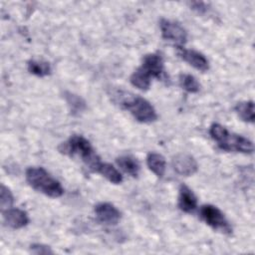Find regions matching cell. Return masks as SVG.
Here are the masks:
<instances>
[{
	"label": "cell",
	"instance_id": "3957f363",
	"mask_svg": "<svg viewBox=\"0 0 255 255\" xmlns=\"http://www.w3.org/2000/svg\"><path fill=\"white\" fill-rule=\"evenodd\" d=\"M26 180L35 190L49 197H60L64 193L62 184L43 167H29L26 170Z\"/></svg>",
	"mask_w": 255,
	"mask_h": 255
},
{
	"label": "cell",
	"instance_id": "30bf717a",
	"mask_svg": "<svg viewBox=\"0 0 255 255\" xmlns=\"http://www.w3.org/2000/svg\"><path fill=\"white\" fill-rule=\"evenodd\" d=\"M140 68L150 76V78H160L163 74V59L158 53L147 54L143 57Z\"/></svg>",
	"mask_w": 255,
	"mask_h": 255
},
{
	"label": "cell",
	"instance_id": "277c9868",
	"mask_svg": "<svg viewBox=\"0 0 255 255\" xmlns=\"http://www.w3.org/2000/svg\"><path fill=\"white\" fill-rule=\"evenodd\" d=\"M121 103L139 123H151L157 119L156 112L151 104L139 96L126 97Z\"/></svg>",
	"mask_w": 255,
	"mask_h": 255
},
{
	"label": "cell",
	"instance_id": "9a60e30c",
	"mask_svg": "<svg viewBox=\"0 0 255 255\" xmlns=\"http://www.w3.org/2000/svg\"><path fill=\"white\" fill-rule=\"evenodd\" d=\"M129 81L131 83L132 86H134L135 88H137L138 90L141 91H146L148 90V88L150 87V83H151V78L148 74H146L140 67L134 71L130 78Z\"/></svg>",
	"mask_w": 255,
	"mask_h": 255
},
{
	"label": "cell",
	"instance_id": "d6986e66",
	"mask_svg": "<svg viewBox=\"0 0 255 255\" xmlns=\"http://www.w3.org/2000/svg\"><path fill=\"white\" fill-rule=\"evenodd\" d=\"M179 84L181 88L188 93H197L200 89L198 81L189 74H182L179 76Z\"/></svg>",
	"mask_w": 255,
	"mask_h": 255
},
{
	"label": "cell",
	"instance_id": "52a82bcc",
	"mask_svg": "<svg viewBox=\"0 0 255 255\" xmlns=\"http://www.w3.org/2000/svg\"><path fill=\"white\" fill-rule=\"evenodd\" d=\"M176 49L178 56L186 63H188L190 66H192L194 69L200 72H206L209 69L208 60L200 52L185 49L182 46H176Z\"/></svg>",
	"mask_w": 255,
	"mask_h": 255
},
{
	"label": "cell",
	"instance_id": "4fadbf2b",
	"mask_svg": "<svg viewBox=\"0 0 255 255\" xmlns=\"http://www.w3.org/2000/svg\"><path fill=\"white\" fill-rule=\"evenodd\" d=\"M146 164L148 168L157 176L162 177L165 172L166 162L164 157L156 152H150L146 156Z\"/></svg>",
	"mask_w": 255,
	"mask_h": 255
},
{
	"label": "cell",
	"instance_id": "9c48e42d",
	"mask_svg": "<svg viewBox=\"0 0 255 255\" xmlns=\"http://www.w3.org/2000/svg\"><path fill=\"white\" fill-rule=\"evenodd\" d=\"M95 214L100 222L107 225H116L121 219L120 210L108 202L97 204L95 206Z\"/></svg>",
	"mask_w": 255,
	"mask_h": 255
},
{
	"label": "cell",
	"instance_id": "8fae6325",
	"mask_svg": "<svg viewBox=\"0 0 255 255\" xmlns=\"http://www.w3.org/2000/svg\"><path fill=\"white\" fill-rule=\"evenodd\" d=\"M3 212V219L7 226L13 229H20L29 223V216L26 211L20 208H8Z\"/></svg>",
	"mask_w": 255,
	"mask_h": 255
},
{
	"label": "cell",
	"instance_id": "2e32d148",
	"mask_svg": "<svg viewBox=\"0 0 255 255\" xmlns=\"http://www.w3.org/2000/svg\"><path fill=\"white\" fill-rule=\"evenodd\" d=\"M97 172L102 174L104 177H106L110 182L114 184H119L123 181V175L121 174V172L110 163L102 162Z\"/></svg>",
	"mask_w": 255,
	"mask_h": 255
},
{
	"label": "cell",
	"instance_id": "6da1fadb",
	"mask_svg": "<svg viewBox=\"0 0 255 255\" xmlns=\"http://www.w3.org/2000/svg\"><path fill=\"white\" fill-rule=\"evenodd\" d=\"M59 151L69 156H79L82 161L93 171L98 170L102 163L100 156L96 153L90 141L82 135H72L67 141L62 142Z\"/></svg>",
	"mask_w": 255,
	"mask_h": 255
},
{
	"label": "cell",
	"instance_id": "5bb4252c",
	"mask_svg": "<svg viewBox=\"0 0 255 255\" xmlns=\"http://www.w3.org/2000/svg\"><path fill=\"white\" fill-rule=\"evenodd\" d=\"M117 164L122 170H124L130 176L136 177L138 175L140 165L136 158L130 155H122L117 158Z\"/></svg>",
	"mask_w": 255,
	"mask_h": 255
},
{
	"label": "cell",
	"instance_id": "5b68a950",
	"mask_svg": "<svg viewBox=\"0 0 255 255\" xmlns=\"http://www.w3.org/2000/svg\"><path fill=\"white\" fill-rule=\"evenodd\" d=\"M200 218L211 228L214 230L230 234L232 232V228L227 221L224 214L221 212L219 208L211 204L202 205L199 211Z\"/></svg>",
	"mask_w": 255,
	"mask_h": 255
},
{
	"label": "cell",
	"instance_id": "8992f818",
	"mask_svg": "<svg viewBox=\"0 0 255 255\" xmlns=\"http://www.w3.org/2000/svg\"><path fill=\"white\" fill-rule=\"evenodd\" d=\"M159 26L163 39L175 43L176 46H182L186 42L187 33L185 29L177 22L161 19Z\"/></svg>",
	"mask_w": 255,
	"mask_h": 255
},
{
	"label": "cell",
	"instance_id": "44dd1931",
	"mask_svg": "<svg viewBox=\"0 0 255 255\" xmlns=\"http://www.w3.org/2000/svg\"><path fill=\"white\" fill-rule=\"evenodd\" d=\"M31 251L35 254H49L53 253V251L49 248V246H45L42 244H33L31 246Z\"/></svg>",
	"mask_w": 255,
	"mask_h": 255
},
{
	"label": "cell",
	"instance_id": "ba28073f",
	"mask_svg": "<svg viewBox=\"0 0 255 255\" xmlns=\"http://www.w3.org/2000/svg\"><path fill=\"white\" fill-rule=\"evenodd\" d=\"M172 167L175 172L184 176H190L198 169V165L194 157L187 153L176 154L172 158Z\"/></svg>",
	"mask_w": 255,
	"mask_h": 255
},
{
	"label": "cell",
	"instance_id": "ffe728a7",
	"mask_svg": "<svg viewBox=\"0 0 255 255\" xmlns=\"http://www.w3.org/2000/svg\"><path fill=\"white\" fill-rule=\"evenodd\" d=\"M13 202H14V197L12 192L8 187L2 184L1 190H0V206L2 208V211L8 208H11Z\"/></svg>",
	"mask_w": 255,
	"mask_h": 255
},
{
	"label": "cell",
	"instance_id": "7c38bea8",
	"mask_svg": "<svg viewBox=\"0 0 255 255\" xmlns=\"http://www.w3.org/2000/svg\"><path fill=\"white\" fill-rule=\"evenodd\" d=\"M177 204L179 209L183 212L191 213L197 207V197L188 186L181 184L179 187Z\"/></svg>",
	"mask_w": 255,
	"mask_h": 255
},
{
	"label": "cell",
	"instance_id": "7402d4cb",
	"mask_svg": "<svg viewBox=\"0 0 255 255\" xmlns=\"http://www.w3.org/2000/svg\"><path fill=\"white\" fill-rule=\"evenodd\" d=\"M191 6H192V9H194L198 12L206 11V5L202 2H193V3H191Z\"/></svg>",
	"mask_w": 255,
	"mask_h": 255
},
{
	"label": "cell",
	"instance_id": "7a4b0ae2",
	"mask_svg": "<svg viewBox=\"0 0 255 255\" xmlns=\"http://www.w3.org/2000/svg\"><path fill=\"white\" fill-rule=\"evenodd\" d=\"M210 136L215 140L218 146L227 151H238L241 153H252L253 143L248 138L229 132L223 126L219 124H213L209 129Z\"/></svg>",
	"mask_w": 255,
	"mask_h": 255
},
{
	"label": "cell",
	"instance_id": "e0dca14e",
	"mask_svg": "<svg viewBox=\"0 0 255 255\" xmlns=\"http://www.w3.org/2000/svg\"><path fill=\"white\" fill-rule=\"evenodd\" d=\"M235 112L246 123L254 122V104L252 101L241 102L235 106Z\"/></svg>",
	"mask_w": 255,
	"mask_h": 255
},
{
	"label": "cell",
	"instance_id": "ac0fdd59",
	"mask_svg": "<svg viewBox=\"0 0 255 255\" xmlns=\"http://www.w3.org/2000/svg\"><path fill=\"white\" fill-rule=\"evenodd\" d=\"M27 66L28 71L37 77H45L51 74V66L46 61L30 60Z\"/></svg>",
	"mask_w": 255,
	"mask_h": 255
}]
</instances>
